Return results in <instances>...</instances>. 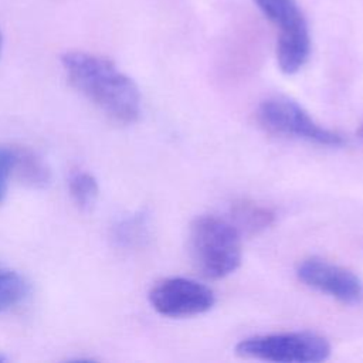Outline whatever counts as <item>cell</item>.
Returning <instances> with one entry per match:
<instances>
[{"label":"cell","mask_w":363,"mask_h":363,"mask_svg":"<svg viewBox=\"0 0 363 363\" xmlns=\"http://www.w3.org/2000/svg\"><path fill=\"white\" fill-rule=\"evenodd\" d=\"M68 191L75 206L86 211L92 208L98 199L99 186L96 177L86 170H72L68 177Z\"/></svg>","instance_id":"7c38bea8"},{"label":"cell","mask_w":363,"mask_h":363,"mask_svg":"<svg viewBox=\"0 0 363 363\" xmlns=\"http://www.w3.org/2000/svg\"><path fill=\"white\" fill-rule=\"evenodd\" d=\"M359 136L363 139V122L360 123V128H359Z\"/></svg>","instance_id":"9a60e30c"},{"label":"cell","mask_w":363,"mask_h":363,"mask_svg":"<svg viewBox=\"0 0 363 363\" xmlns=\"http://www.w3.org/2000/svg\"><path fill=\"white\" fill-rule=\"evenodd\" d=\"M13 177L31 189H43L51 180V172L43 157L28 147L14 146Z\"/></svg>","instance_id":"ba28073f"},{"label":"cell","mask_w":363,"mask_h":363,"mask_svg":"<svg viewBox=\"0 0 363 363\" xmlns=\"http://www.w3.org/2000/svg\"><path fill=\"white\" fill-rule=\"evenodd\" d=\"M258 10L279 30L277 61L284 74L298 72L311 55V34L296 0H252Z\"/></svg>","instance_id":"3957f363"},{"label":"cell","mask_w":363,"mask_h":363,"mask_svg":"<svg viewBox=\"0 0 363 363\" xmlns=\"http://www.w3.org/2000/svg\"><path fill=\"white\" fill-rule=\"evenodd\" d=\"M14 146L0 145V204L6 197L9 180L13 177Z\"/></svg>","instance_id":"4fadbf2b"},{"label":"cell","mask_w":363,"mask_h":363,"mask_svg":"<svg viewBox=\"0 0 363 363\" xmlns=\"http://www.w3.org/2000/svg\"><path fill=\"white\" fill-rule=\"evenodd\" d=\"M30 294L28 281L0 261V313L20 305Z\"/></svg>","instance_id":"8fae6325"},{"label":"cell","mask_w":363,"mask_h":363,"mask_svg":"<svg viewBox=\"0 0 363 363\" xmlns=\"http://www.w3.org/2000/svg\"><path fill=\"white\" fill-rule=\"evenodd\" d=\"M231 223L242 235H254L268 228L274 220L275 213L262 204L251 200H240L231 206Z\"/></svg>","instance_id":"9c48e42d"},{"label":"cell","mask_w":363,"mask_h":363,"mask_svg":"<svg viewBox=\"0 0 363 363\" xmlns=\"http://www.w3.org/2000/svg\"><path fill=\"white\" fill-rule=\"evenodd\" d=\"M296 275L306 286L326 294L345 305L357 306L363 303V281L345 267L311 257L298 264Z\"/></svg>","instance_id":"52a82bcc"},{"label":"cell","mask_w":363,"mask_h":363,"mask_svg":"<svg viewBox=\"0 0 363 363\" xmlns=\"http://www.w3.org/2000/svg\"><path fill=\"white\" fill-rule=\"evenodd\" d=\"M258 122L269 132L302 139L322 146H342L340 133L318 123L295 99L274 95L264 99L257 111Z\"/></svg>","instance_id":"5b68a950"},{"label":"cell","mask_w":363,"mask_h":363,"mask_svg":"<svg viewBox=\"0 0 363 363\" xmlns=\"http://www.w3.org/2000/svg\"><path fill=\"white\" fill-rule=\"evenodd\" d=\"M61 65L68 82L112 121L129 125L139 119V88L111 60L85 51H67L61 55Z\"/></svg>","instance_id":"6da1fadb"},{"label":"cell","mask_w":363,"mask_h":363,"mask_svg":"<svg viewBox=\"0 0 363 363\" xmlns=\"http://www.w3.org/2000/svg\"><path fill=\"white\" fill-rule=\"evenodd\" d=\"M189 247L196 268L210 279L224 278L241 264V234L223 217H197L190 225Z\"/></svg>","instance_id":"7a4b0ae2"},{"label":"cell","mask_w":363,"mask_h":363,"mask_svg":"<svg viewBox=\"0 0 363 363\" xmlns=\"http://www.w3.org/2000/svg\"><path fill=\"white\" fill-rule=\"evenodd\" d=\"M149 302L163 316L187 318L210 311L216 303V296L211 288L196 279L170 277L152 286Z\"/></svg>","instance_id":"8992f818"},{"label":"cell","mask_w":363,"mask_h":363,"mask_svg":"<svg viewBox=\"0 0 363 363\" xmlns=\"http://www.w3.org/2000/svg\"><path fill=\"white\" fill-rule=\"evenodd\" d=\"M150 218L146 211H135L118 220L112 227V240L122 248L143 245L149 238Z\"/></svg>","instance_id":"30bf717a"},{"label":"cell","mask_w":363,"mask_h":363,"mask_svg":"<svg viewBox=\"0 0 363 363\" xmlns=\"http://www.w3.org/2000/svg\"><path fill=\"white\" fill-rule=\"evenodd\" d=\"M1 50H3V34H1V30H0V55H1Z\"/></svg>","instance_id":"5bb4252c"},{"label":"cell","mask_w":363,"mask_h":363,"mask_svg":"<svg viewBox=\"0 0 363 363\" xmlns=\"http://www.w3.org/2000/svg\"><path fill=\"white\" fill-rule=\"evenodd\" d=\"M329 342L312 332H281L242 339L235 346L241 357L278 363H318L329 359Z\"/></svg>","instance_id":"277c9868"}]
</instances>
